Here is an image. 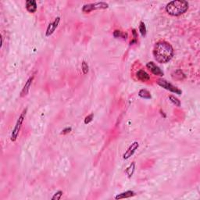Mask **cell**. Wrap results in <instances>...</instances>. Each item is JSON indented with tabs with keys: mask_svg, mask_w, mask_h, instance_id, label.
I'll list each match as a JSON object with an SVG mask.
<instances>
[{
	"mask_svg": "<svg viewBox=\"0 0 200 200\" xmlns=\"http://www.w3.org/2000/svg\"><path fill=\"white\" fill-rule=\"evenodd\" d=\"M173 56L174 49L170 43L165 41H160L155 45L153 56L156 62L160 63H166L172 59Z\"/></svg>",
	"mask_w": 200,
	"mask_h": 200,
	"instance_id": "6da1fadb",
	"label": "cell"
},
{
	"mask_svg": "<svg viewBox=\"0 0 200 200\" xmlns=\"http://www.w3.org/2000/svg\"><path fill=\"white\" fill-rule=\"evenodd\" d=\"M165 9L167 13L171 16H181L188 9V3L186 1L182 0L171 1L166 6Z\"/></svg>",
	"mask_w": 200,
	"mask_h": 200,
	"instance_id": "7a4b0ae2",
	"label": "cell"
},
{
	"mask_svg": "<svg viewBox=\"0 0 200 200\" xmlns=\"http://www.w3.org/2000/svg\"><path fill=\"white\" fill-rule=\"evenodd\" d=\"M27 110H28V109H24V111L22 112V113L20 114V116L19 117L17 121L15 128H14V129L13 130L12 135H11V141H12V142H15V141L17 140V139L18 134H19L20 131L21 126H22V124H23L25 116H26Z\"/></svg>",
	"mask_w": 200,
	"mask_h": 200,
	"instance_id": "3957f363",
	"label": "cell"
},
{
	"mask_svg": "<svg viewBox=\"0 0 200 200\" xmlns=\"http://www.w3.org/2000/svg\"><path fill=\"white\" fill-rule=\"evenodd\" d=\"M109 7V5L106 2H95V3H90L84 5L82 8V11L84 13H90L94 9H107Z\"/></svg>",
	"mask_w": 200,
	"mask_h": 200,
	"instance_id": "277c9868",
	"label": "cell"
},
{
	"mask_svg": "<svg viewBox=\"0 0 200 200\" xmlns=\"http://www.w3.org/2000/svg\"><path fill=\"white\" fill-rule=\"evenodd\" d=\"M157 84H158L160 86L163 87V88H165V89L168 90V91H171V92L177 94V95H181V94L182 93V91H181L179 88H177V87L174 86L172 84L169 83L168 81H167L166 80L159 79L158 81H157Z\"/></svg>",
	"mask_w": 200,
	"mask_h": 200,
	"instance_id": "5b68a950",
	"label": "cell"
},
{
	"mask_svg": "<svg viewBox=\"0 0 200 200\" xmlns=\"http://www.w3.org/2000/svg\"><path fill=\"white\" fill-rule=\"evenodd\" d=\"M139 147V142H134L133 143L129 146V148H128V150L125 152L124 154V160H128V159L130 158L131 156L135 153V151L137 150Z\"/></svg>",
	"mask_w": 200,
	"mask_h": 200,
	"instance_id": "8992f818",
	"label": "cell"
},
{
	"mask_svg": "<svg viewBox=\"0 0 200 200\" xmlns=\"http://www.w3.org/2000/svg\"><path fill=\"white\" fill-rule=\"evenodd\" d=\"M60 21V18L56 17L53 22L49 24V26H48L47 28V30H46V37H49V36H50V35H53V34L54 33V31H56L57 27H58Z\"/></svg>",
	"mask_w": 200,
	"mask_h": 200,
	"instance_id": "52a82bcc",
	"label": "cell"
},
{
	"mask_svg": "<svg viewBox=\"0 0 200 200\" xmlns=\"http://www.w3.org/2000/svg\"><path fill=\"white\" fill-rule=\"evenodd\" d=\"M146 67H147V68L149 69V70H150L154 75H156V76L163 75V72L161 70V69H160L158 66H156L153 62H149V63L146 64Z\"/></svg>",
	"mask_w": 200,
	"mask_h": 200,
	"instance_id": "ba28073f",
	"label": "cell"
},
{
	"mask_svg": "<svg viewBox=\"0 0 200 200\" xmlns=\"http://www.w3.org/2000/svg\"><path fill=\"white\" fill-rule=\"evenodd\" d=\"M136 77H137L138 80L141 81H148L149 79H150V76L149 75V74L145 71L144 70H138L137 73H136Z\"/></svg>",
	"mask_w": 200,
	"mask_h": 200,
	"instance_id": "9c48e42d",
	"label": "cell"
},
{
	"mask_svg": "<svg viewBox=\"0 0 200 200\" xmlns=\"http://www.w3.org/2000/svg\"><path fill=\"white\" fill-rule=\"evenodd\" d=\"M26 9L29 13H34L36 12L37 10V3L35 0H28L26 2Z\"/></svg>",
	"mask_w": 200,
	"mask_h": 200,
	"instance_id": "30bf717a",
	"label": "cell"
},
{
	"mask_svg": "<svg viewBox=\"0 0 200 200\" xmlns=\"http://www.w3.org/2000/svg\"><path fill=\"white\" fill-rule=\"evenodd\" d=\"M33 79H34V77H30V78L28 80V81H27L24 87V88L22 89V91H21V92H20L21 97H24L28 95V92H29V90H30L31 85V83H32V81H33Z\"/></svg>",
	"mask_w": 200,
	"mask_h": 200,
	"instance_id": "8fae6325",
	"label": "cell"
},
{
	"mask_svg": "<svg viewBox=\"0 0 200 200\" xmlns=\"http://www.w3.org/2000/svg\"><path fill=\"white\" fill-rule=\"evenodd\" d=\"M135 195V193L133 191H127L125 192H122L120 194H118L115 198L116 199H122V198H130V197L134 196Z\"/></svg>",
	"mask_w": 200,
	"mask_h": 200,
	"instance_id": "7c38bea8",
	"label": "cell"
},
{
	"mask_svg": "<svg viewBox=\"0 0 200 200\" xmlns=\"http://www.w3.org/2000/svg\"><path fill=\"white\" fill-rule=\"evenodd\" d=\"M135 163L133 162V163H132L131 164V165L126 169L125 172H126V174H128V177H131L132 175H133L134 172H135Z\"/></svg>",
	"mask_w": 200,
	"mask_h": 200,
	"instance_id": "4fadbf2b",
	"label": "cell"
},
{
	"mask_svg": "<svg viewBox=\"0 0 200 200\" xmlns=\"http://www.w3.org/2000/svg\"><path fill=\"white\" fill-rule=\"evenodd\" d=\"M139 95L141 97V98H147V99H149V98H151V97H152L150 92H149V91H147L146 89L140 90L139 92Z\"/></svg>",
	"mask_w": 200,
	"mask_h": 200,
	"instance_id": "5bb4252c",
	"label": "cell"
},
{
	"mask_svg": "<svg viewBox=\"0 0 200 200\" xmlns=\"http://www.w3.org/2000/svg\"><path fill=\"white\" fill-rule=\"evenodd\" d=\"M113 36L115 38H122L124 39H128V34L127 33H123L120 31L116 30L113 32Z\"/></svg>",
	"mask_w": 200,
	"mask_h": 200,
	"instance_id": "9a60e30c",
	"label": "cell"
},
{
	"mask_svg": "<svg viewBox=\"0 0 200 200\" xmlns=\"http://www.w3.org/2000/svg\"><path fill=\"white\" fill-rule=\"evenodd\" d=\"M139 31H140L141 35L143 36V37H146V27L145 25L144 22H140V24H139Z\"/></svg>",
	"mask_w": 200,
	"mask_h": 200,
	"instance_id": "2e32d148",
	"label": "cell"
},
{
	"mask_svg": "<svg viewBox=\"0 0 200 200\" xmlns=\"http://www.w3.org/2000/svg\"><path fill=\"white\" fill-rule=\"evenodd\" d=\"M169 98H170V101H171L174 105L177 106H181V102H180V100L178 99V98H176L175 96H174V95H170V96H169Z\"/></svg>",
	"mask_w": 200,
	"mask_h": 200,
	"instance_id": "e0dca14e",
	"label": "cell"
},
{
	"mask_svg": "<svg viewBox=\"0 0 200 200\" xmlns=\"http://www.w3.org/2000/svg\"><path fill=\"white\" fill-rule=\"evenodd\" d=\"M81 67H82V70H83V73H84V74H88V64L86 63L85 61H83L82 62V65H81Z\"/></svg>",
	"mask_w": 200,
	"mask_h": 200,
	"instance_id": "ac0fdd59",
	"label": "cell"
},
{
	"mask_svg": "<svg viewBox=\"0 0 200 200\" xmlns=\"http://www.w3.org/2000/svg\"><path fill=\"white\" fill-rule=\"evenodd\" d=\"M62 195H63V191H57V192H56V193L54 194V195L52 197V199H53V200L60 199V198H61Z\"/></svg>",
	"mask_w": 200,
	"mask_h": 200,
	"instance_id": "d6986e66",
	"label": "cell"
},
{
	"mask_svg": "<svg viewBox=\"0 0 200 200\" xmlns=\"http://www.w3.org/2000/svg\"><path fill=\"white\" fill-rule=\"evenodd\" d=\"M132 34H133L134 39H133V41L131 42V45H133L134 43H137L138 34H137V32H136V30H135V29H133V30H132Z\"/></svg>",
	"mask_w": 200,
	"mask_h": 200,
	"instance_id": "ffe728a7",
	"label": "cell"
},
{
	"mask_svg": "<svg viewBox=\"0 0 200 200\" xmlns=\"http://www.w3.org/2000/svg\"><path fill=\"white\" fill-rule=\"evenodd\" d=\"M92 120H93V114H90V115L87 116L85 117V119H84V124H89L90 122L92 121Z\"/></svg>",
	"mask_w": 200,
	"mask_h": 200,
	"instance_id": "44dd1931",
	"label": "cell"
},
{
	"mask_svg": "<svg viewBox=\"0 0 200 200\" xmlns=\"http://www.w3.org/2000/svg\"><path fill=\"white\" fill-rule=\"evenodd\" d=\"M71 130H72V129H71V128H65V129H63V130L62 131L61 134H62V135H66V134L70 133V132L71 131Z\"/></svg>",
	"mask_w": 200,
	"mask_h": 200,
	"instance_id": "7402d4cb",
	"label": "cell"
}]
</instances>
